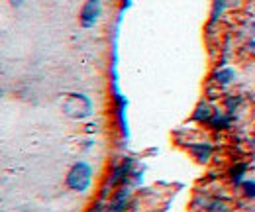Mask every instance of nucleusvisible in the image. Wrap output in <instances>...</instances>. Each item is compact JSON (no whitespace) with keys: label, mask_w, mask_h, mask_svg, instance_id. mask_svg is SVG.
Returning a JSON list of instances; mask_svg holds the SVG:
<instances>
[{"label":"nucleus","mask_w":255,"mask_h":212,"mask_svg":"<svg viewBox=\"0 0 255 212\" xmlns=\"http://www.w3.org/2000/svg\"><path fill=\"white\" fill-rule=\"evenodd\" d=\"M63 110L67 116L71 118H85L89 116L93 110H91V100L85 96V94H69L63 102Z\"/></svg>","instance_id":"obj_1"},{"label":"nucleus","mask_w":255,"mask_h":212,"mask_svg":"<svg viewBox=\"0 0 255 212\" xmlns=\"http://www.w3.org/2000/svg\"><path fill=\"white\" fill-rule=\"evenodd\" d=\"M91 173H93V171H91V167H89L87 163H77V165H73V169H71L69 175H67V185H69L71 189L83 193V191H87L89 185H91Z\"/></svg>","instance_id":"obj_2"},{"label":"nucleus","mask_w":255,"mask_h":212,"mask_svg":"<svg viewBox=\"0 0 255 212\" xmlns=\"http://www.w3.org/2000/svg\"><path fill=\"white\" fill-rule=\"evenodd\" d=\"M100 16V0H89L81 12V24L83 28H91L95 26L96 20Z\"/></svg>","instance_id":"obj_3"},{"label":"nucleus","mask_w":255,"mask_h":212,"mask_svg":"<svg viewBox=\"0 0 255 212\" xmlns=\"http://www.w3.org/2000/svg\"><path fill=\"white\" fill-rule=\"evenodd\" d=\"M192 152H194L196 159H198L200 163H206L208 157L212 155V148H210V146H204V144H198V146H192Z\"/></svg>","instance_id":"obj_4"},{"label":"nucleus","mask_w":255,"mask_h":212,"mask_svg":"<svg viewBox=\"0 0 255 212\" xmlns=\"http://www.w3.org/2000/svg\"><path fill=\"white\" fill-rule=\"evenodd\" d=\"M214 114H212V110H210V106L208 104H198V108H196V112H194V120L198 122H210Z\"/></svg>","instance_id":"obj_5"},{"label":"nucleus","mask_w":255,"mask_h":212,"mask_svg":"<svg viewBox=\"0 0 255 212\" xmlns=\"http://www.w3.org/2000/svg\"><path fill=\"white\" fill-rule=\"evenodd\" d=\"M210 124H212V128H228L232 124V118L220 116V112H214V116L210 118Z\"/></svg>","instance_id":"obj_6"},{"label":"nucleus","mask_w":255,"mask_h":212,"mask_svg":"<svg viewBox=\"0 0 255 212\" xmlns=\"http://www.w3.org/2000/svg\"><path fill=\"white\" fill-rule=\"evenodd\" d=\"M214 79H216L218 83L226 85V83H230V81L234 79V71H232V69H222V71H218V73L214 75Z\"/></svg>","instance_id":"obj_7"},{"label":"nucleus","mask_w":255,"mask_h":212,"mask_svg":"<svg viewBox=\"0 0 255 212\" xmlns=\"http://www.w3.org/2000/svg\"><path fill=\"white\" fill-rule=\"evenodd\" d=\"M230 173H232V179H234V181L240 183V181H242V175L246 173V163H240V165H236V167H234Z\"/></svg>","instance_id":"obj_8"},{"label":"nucleus","mask_w":255,"mask_h":212,"mask_svg":"<svg viewBox=\"0 0 255 212\" xmlns=\"http://www.w3.org/2000/svg\"><path fill=\"white\" fill-rule=\"evenodd\" d=\"M242 189H244V195L248 199H254L255 197V181H244L242 183Z\"/></svg>","instance_id":"obj_9"},{"label":"nucleus","mask_w":255,"mask_h":212,"mask_svg":"<svg viewBox=\"0 0 255 212\" xmlns=\"http://www.w3.org/2000/svg\"><path fill=\"white\" fill-rule=\"evenodd\" d=\"M252 30H254V31H255V22H254V24H252Z\"/></svg>","instance_id":"obj_10"}]
</instances>
